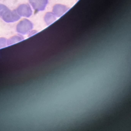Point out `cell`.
Here are the masks:
<instances>
[{"mask_svg":"<svg viewBox=\"0 0 131 131\" xmlns=\"http://www.w3.org/2000/svg\"><path fill=\"white\" fill-rule=\"evenodd\" d=\"M16 12L19 15L25 17H29L32 13V9L28 4L20 5L16 9Z\"/></svg>","mask_w":131,"mask_h":131,"instance_id":"2","label":"cell"},{"mask_svg":"<svg viewBox=\"0 0 131 131\" xmlns=\"http://www.w3.org/2000/svg\"><path fill=\"white\" fill-rule=\"evenodd\" d=\"M2 17L4 20L7 22L15 21L20 18V16L16 10H14L11 11L9 9L5 12V13L2 15Z\"/></svg>","mask_w":131,"mask_h":131,"instance_id":"3","label":"cell"},{"mask_svg":"<svg viewBox=\"0 0 131 131\" xmlns=\"http://www.w3.org/2000/svg\"><path fill=\"white\" fill-rule=\"evenodd\" d=\"M9 8L6 6L0 4V16H2V15L5 13V12Z\"/></svg>","mask_w":131,"mask_h":131,"instance_id":"6","label":"cell"},{"mask_svg":"<svg viewBox=\"0 0 131 131\" xmlns=\"http://www.w3.org/2000/svg\"><path fill=\"white\" fill-rule=\"evenodd\" d=\"M29 2L35 11H40L45 9L48 0H29Z\"/></svg>","mask_w":131,"mask_h":131,"instance_id":"1","label":"cell"},{"mask_svg":"<svg viewBox=\"0 0 131 131\" xmlns=\"http://www.w3.org/2000/svg\"><path fill=\"white\" fill-rule=\"evenodd\" d=\"M69 8L62 4H56L53 8V13L56 16L60 17L68 11Z\"/></svg>","mask_w":131,"mask_h":131,"instance_id":"4","label":"cell"},{"mask_svg":"<svg viewBox=\"0 0 131 131\" xmlns=\"http://www.w3.org/2000/svg\"><path fill=\"white\" fill-rule=\"evenodd\" d=\"M55 20V15L53 13L48 12L45 15V21L49 24Z\"/></svg>","mask_w":131,"mask_h":131,"instance_id":"5","label":"cell"}]
</instances>
